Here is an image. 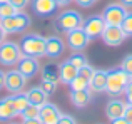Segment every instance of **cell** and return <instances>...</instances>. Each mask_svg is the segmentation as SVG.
Returning <instances> with one entry per match:
<instances>
[{
	"mask_svg": "<svg viewBox=\"0 0 132 124\" xmlns=\"http://www.w3.org/2000/svg\"><path fill=\"white\" fill-rule=\"evenodd\" d=\"M130 75L124 72L120 67H114L107 71V84H105V94L110 97H119L126 92L127 84L130 82Z\"/></svg>",
	"mask_w": 132,
	"mask_h": 124,
	"instance_id": "1",
	"label": "cell"
},
{
	"mask_svg": "<svg viewBox=\"0 0 132 124\" xmlns=\"http://www.w3.org/2000/svg\"><path fill=\"white\" fill-rule=\"evenodd\" d=\"M20 49H22L23 56L30 57H40L45 56V49H47V37H42L39 34H25L20 39Z\"/></svg>",
	"mask_w": 132,
	"mask_h": 124,
	"instance_id": "2",
	"label": "cell"
},
{
	"mask_svg": "<svg viewBox=\"0 0 132 124\" xmlns=\"http://www.w3.org/2000/svg\"><path fill=\"white\" fill-rule=\"evenodd\" d=\"M84 24V17L80 15V12L77 10H64L57 15L54 22V27L62 34H67L70 30L77 29V27H82Z\"/></svg>",
	"mask_w": 132,
	"mask_h": 124,
	"instance_id": "3",
	"label": "cell"
},
{
	"mask_svg": "<svg viewBox=\"0 0 132 124\" xmlns=\"http://www.w3.org/2000/svg\"><path fill=\"white\" fill-rule=\"evenodd\" d=\"M0 24H2L3 30H5L7 34H20V32H23V30L29 29L30 24H32V20H30V17L27 15L25 12L20 10V12H17L15 15L2 19Z\"/></svg>",
	"mask_w": 132,
	"mask_h": 124,
	"instance_id": "4",
	"label": "cell"
},
{
	"mask_svg": "<svg viewBox=\"0 0 132 124\" xmlns=\"http://www.w3.org/2000/svg\"><path fill=\"white\" fill-rule=\"evenodd\" d=\"M22 49H20V44L10 42L5 40L3 44H0V64L5 65V67H12L17 65L19 60L22 59Z\"/></svg>",
	"mask_w": 132,
	"mask_h": 124,
	"instance_id": "5",
	"label": "cell"
},
{
	"mask_svg": "<svg viewBox=\"0 0 132 124\" xmlns=\"http://www.w3.org/2000/svg\"><path fill=\"white\" fill-rule=\"evenodd\" d=\"M127 12H129V10H127L120 2L119 3L112 2V3H109V5L104 9L102 17H104V20H105L107 25H122Z\"/></svg>",
	"mask_w": 132,
	"mask_h": 124,
	"instance_id": "6",
	"label": "cell"
},
{
	"mask_svg": "<svg viewBox=\"0 0 132 124\" xmlns=\"http://www.w3.org/2000/svg\"><path fill=\"white\" fill-rule=\"evenodd\" d=\"M65 37H67V45L70 50H74V52H82V50L87 49L90 39L89 35L85 34V30L82 29V27H77V29L70 30V32L65 34Z\"/></svg>",
	"mask_w": 132,
	"mask_h": 124,
	"instance_id": "7",
	"label": "cell"
},
{
	"mask_svg": "<svg viewBox=\"0 0 132 124\" xmlns=\"http://www.w3.org/2000/svg\"><path fill=\"white\" fill-rule=\"evenodd\" d=\"M105 27H107V24L102 15H90L87 19H84V24H82V29L85 30V34L89 35L90 40L99 39L104 34Z\"/></svg>",
	"mask_w": 132,
	"mask_h": 124,
	"instance_id": "8",
	"label": "cell"
},
{
	"mask_svg": "<svg viewBox=\"0 0 132 124\" xmlns=\"http://www.w3.org/2000/svg\"><path fill=\"white\" fill-rule=\"evenodd\" d=\"M27 81L29 79L19 71V69H10L9 72H5V89L10 94H15V92H22L25 87Z\"/></svg>",
	"mask_w": 132,
	"mask_h": 124,
	"instance_id": "9",
	"label": "cell"
},
{
	"mask_svg": "<svg viewBox=\"0 0 132 124\" xmlns=\"http://www.w3.org/2000/svg\"><path fill=\"white\" fill-rule=\"evenodd\" d=\"M100 39L104 40V44L109 47H117L127 39V34L124 32V29L120 25H107L104 34L100 35Z\"/></svg>",
	"mask_w": 132,
	"mask_h": 124,
	"instance_id": "10",
	"label": "cell"
},
{
	"mask_svg": "<svg viewBox=\"0 0 132 124\" xmlns=\"http://www.w3.org/2000/svg\"><path fill=\"white\" fill-rule=\"evenodd\" d=\"M17 69H19L27 79H32L40 72V62H39L37 57L22 56V59H20L19 64H17Z\"/></svg>",
	"mask_w": 132,
	"mask_h": 124,
	"instance_id": "11",
	"label": "cell"
},
{
	"mask_svg": "<svg viewBox=\"0 0 132 124\" xmlns=\"http://www.w3.org/2000/svg\"><path fill=\"white\" fill-rule=\"evenodd\" d=\"M57 0H32V10L39 17H50L57 12Z\"/></svg>",
	"mask_w": 132,
	"mask_h": 124,
	"instance_id": "12",
	"label": "cell"
},
{
	"mask_svg": "<svg viewBox=\"0 0 132 124\" xmlns=\"http://www.w3.org/2000/svg\"><path fill=\"white\" fill-rule=\"evenodd\" d=\"M62 112L59 111V107L52 102H45V104L40 106V114L39 119L42 121V124H57L59 119H60Z\"/></svg>",
	"mask_w": 132,
	"mask_h": 124,
	"instance_id": "13",
	"label": "cell"
},
{
	"mask_svg": "<svg viewBox=\"0 0 132 124\" xmlns=\"http://www.w3.org/2000/svg\"><path fill=\"white\" fill-rule=\"evenodd\" d=\"M127 102L122 101L119 97H112L109 102L105 104V116L109 121H114L117 118H124V112H126Z\"/></svg>",
	"mask_w": 132,
	"mask_h": 124,
	"instance_id": "14",
	"label": "cell"
},
{
	"mask_svg": "<svg viewBox=\"0 0 132 124\" xmlns=\"http://www.w3.org/2000/svg\"><path fill=\"white\" fill-rule=\"evenodd\" d=\"M79 74V69L72 64L70 60H64L62 64H59V82L69 86Z\"/></svg>",
	"mask_w": 132,
	"mask_h": 124,
	"instance_id": "15",
	"label": "cell"
},
{
	"mask_svg": "<svg viewBox=\"0 0 132 124\" xmlns=\"http://www.w3.org/2000/svg\"><path fill=\"white\" fill-rule=\"evenodd\" d=\"M65 50V44L60 37L50 35L47 37V49H45V57L48 59H59Z\"/></svg>",
	"mask_w": 132,
	"mask_h": 124,
	"instance_id": "16",
	"label": "cell"
},
{
	"mask_svg": "<svg viewBox=\"0 0 132 124\" xmlns=\"http://www.w3.org/2000/svg\"><path fill=\"white\" fill-rule=\"evenodd\" d=\"M17 114L15 107H13V102H12V94L7 96V97L0 99V122H9L12 121Z\"/></svg>",
	"mask_w": 132,
	"mask_h": 124,
	"instance_id": "17",
	"label": "cell"
},
{
	"mask_svg": "<svg viewBox=\"0 0 132 124\" xmlns=\"http://www.w3.org/2000/svg\"><path fill=\"white\" fill-rule=\"evenodd\" d=\"M105 84H107V71L104 69H95L94 75L90 77L89 89L94 92H105Z\"/></svg>",
	"mask_w": 132,
	"mask_h": 124,
	"instance_id": "18",
	"label": "cell"
},
{
	"mask_svg": "<svg viewBox=\"0 0 132 124\" xmlns=\"http://www.w3.org/2000/svg\"><path fill=\"white\" fill-rule=\"evenodd\" d=\"M69 97H70V102H72L74 107L84 109V107H87V106H89L92 96H90L89 89H82V91H70Z\"/></svg>",
	"mask_w": 132,
	"mask_h": 124,
	"instance_id": "19",
	"label": "cell"
},
{
	"mask_svg": "<svg viewBox=\"0 0 132 124\" xmlns=\"http://www.w3.org/2000/svg\"><path fill=\"white\" fill-rule=\"evenodd\" d=\"M27 97H29L30 104H37V106H42L47 102V97L48 96L45 94V91L40 86H34V87H30L29 91H27Z\"/></svg>",
	"mask_w": 132,
	"mask_h": 124,
	"instance_id": "20",
	"label": "cell"
},
{
	"mask_svg": "<svg viewBox=\"0 0 132 124\" xmlns=\"http://www.w3.org/2000/svg\"><path fill=\"white\" fill-rule=\"evenodd\" d=\"M12 102H13V107H15V111H17L19 116L22 114L23 109L30 104L29 97H27V92H15V94H12Z\"/></svg>",
	"mask_w": 132,
	"mask_h": 124,
	"instance_id": "21",
	"label": "cell"
},
{
	"mask_svg": "<svg viewBox=\"0 0 132 124\" xmlns=\"http://www.w3.org/2000/svg\"><path fill=\"white\" fill-rule=\"evenodd\" d=\"M42 81H55L59 82V65L57 64H47L42 69Z\"/></svg>",
	"mask_w": 132,
	"mask_h": 124,
	"instance_id": "22",
	"label": "cell"
},
{
	"mask_svg": "<svg viewBox=\"0 0 132 124\" xmlns=\"http://www.w3.org/2000/svg\"><path fill=\"white\" fill-rule=\"evenodd\" d=\"M89 82H90L89 79H85L84 75L77 74V77L69 84V87H70V91H82V89H89Z\"/></svg>",
	"mask_w": 132,
	"mask_h": 124,
	"instance_id": "23",
	"label": "cell"
},
{
	"mask_svg": "<svg viewBox=\"0 0 132 124\" xmlns=\"http://www.w3.org/2000/svg\"><path fill=\"white\" fill-rule=\"evenodd\" d=\"M39 114H40V106L29 104L25 109H23V112L20 114V118L22 119H32V118H39Z\"/></svg>",
	"mask_w": 132,
	"mask_h": 124,
	"instance_id": "24",
	"label": "cell"
},
{
	"mask_svg": "<svg viewBox=\"0 0 132 124\" xmlns=\"http://www.w3.org/2000/svg\"><path fill=\"white\" fill-rule=\"evenodd\" d=\"M17 12H20V10H17L15 7H13L12 3H10V2L0 3V20H2V19H7V17L15 15Z\"/></svg>",
	"mask_w": 132,
	"mask_h": 124,
	"instance_id": "25",
	"label": "cell"
},
{
	"mask_svg": "<svg viewBox=\"0 0 132 124\" xmlns=\"http://www.w3.org/2000/svg\"><path fill=\"white\" fill-rule=\"evenodd\" d=\"M69 60H70L77 69H80V67H84L85 64H89V59L85 57L84 52H74L70 57H69Z\"/></svg>",
	"mask_w": 132,
	"mask_h": 124,
	"instance_id": "26",
	"label": "cell"
},
{
	"mask_svg": "<svg viewBox=\"0 0 132 124\" xmlns=\"http://www.w3.org/2000/svg\"><path fill=\"white\" fill-rule=\"evenodd\" d=\"M40 87L45 91V94H47V96H52L55 91H57V82H55V81H42Z\"/></svg>",
	"mask_w": 132,
	"mask_h": 124,
	"instance_id": "27",
	"label": "cell"
},
{
	"mask_svg": "<svg viewBox=\"0 0 132 124\" xmlns=\"http://www.w3.org/2000/svg\"><path fill=\"white\" fill-rule=\"evenodd\" d=\"M120 69H122L124 72H127V74L132 77V54H127V56L122 59V62H120Z\"/></svg>",
	"mask_w": 132,
	"mask_h": 124,
	"instance_id": "28",
	"label": "cell"
},
{
	"mask_svg": "<svg viewBox=\"0 0 132 124\" xmlns=\"http://www.w3.org/2000/svg\"><path fill=\"white\" fill-rule=\"evenodd\" d=\"M124 29V32L127 34V37H132V12H127L126 19H124L122 25H120Z\"/></svg>",
	"mask_w": 132,
	"mask_h": 124,
	"instance_id": "29",
	"label": "cell"
},
{
	"mask_svg": "<svg viewBox=\"0 0 132 124\" xmlns=\"http://www.w3.org/2000/svg\"><path fill=\"white\" fill-rule=\"evenodd\" d=\"M94 72H95V69H94L90 64H85L84 67H80V69H79V74H80V75H84V77H85V79H89V81H90V77L94 75Z\"/></svg>",
	"mask_w": 132,
	"mask_h": 124,
	"instance_id": "30",
	"label": "cell"
},
{
	"mask_svg": "<svg viewBox=\"0 0 132 124\" xmlns=\"http://www.w3.org/2000/svg\"><path fill=\"white\" fill-rule=\"evenodd\" d=\"M57 124H77V121H75V118L70 116V114H62Z\"/></svg>",
	"mask_w": 132,
	"mask_h": 124,
	"instance_id": "31",
	"label": "cell"
},
{
	"mask_svg": "<svg viewBox=\"0 0 132 124\" xmlns=\"http://www.w3.org/2000/svg\"><path fill=\"white\" fill-rule=\"evenodd\" d=\"M10 3H12L17 10H23L30 3V0H10Z\"/></svg>",
	"mask_w": 132,
	"mask_h": 124,
	"instance_id": "32",
	"label": "cell"
},
{
	"mask_svg": "<svg viewBox=\"0 0 132 124\" xmlns=\"http://www.w3.org/2000/svg\"><path fill=\"white\" fill-rule=\"evenodd\" d=\"M124 96H126V102H127V104H132V79H130V82H129V84H127Z\"/></svg>",
	"mask_w": 132,
	"mask_h": 124,
	"instance_id": "33",
	"label": "cell"
},
{
	"mask_svg": "<svg viewBox=\"0 0 132 124\" xmlns=\"http://www.w3.org/2000/svg\"><path fill=\"white\" fill-rule=\"evenodd\" d=\"M74 2L77 3L79 7H82V9H89V7H92L97 0H74Z\"/></svg>",
	"mask_w": 132,
	"mask_h": 124,
	"instance_id": "34",
	"label": "cell"
},
{
	"mask_svg": "<svg viewBox=\"0 0 132 124\" xmlns=\"http://www.w3.org/2000/svg\"><path fill=\"white\" fill-rule=\"evenodd\" d=\"M124 118L127 119V122H129V124H132V104H127L126 112H124Z\"/></svg>",
	"mask_w": 132,
	"mask_h": 124,
	"instance_id": "35",
	"label": "cell"
},
{
	"mask_svg": "<svg viewBox=\"0 0 132 124\" xmlns=\"http://www.w3.org/2000/svg\"><path fill=\"white\" fill-rule=\"evenodd\" d=\"M22 124H42V121L39 118H32V119H23Z\"/></svg>",
	"mask_w": 132,
	"mask_h": 124,
	"instance_id": "36",
	"label": "cell"
},
{
	"mask_svg": "<svg viewBox=\"0 0 132 124\" xmlns=\"http://www.w3.org/2000/svg\"><path fill=\"white\" fill-rule=\"evenodd\" d=\"M5 87V72L0 71V91Z\"/></svg>",
	"mask_w": 132,
	"mask_h": 124,
	"instance_id": "37",
	"label": "cell"
},
{
	"mask_svg": "<svg viewBox=\"0 0 132 124\" xmlns=\"http://www.w3.org/2000/svg\"><path fill=\"white\" fill-rule=\"evenodd\" d=\"M110 124H129V122H127L126 118H117V119H114V121H110Z\"/></svg>",
	"mask_w": 132,
	"mask_h": 124,
	"instance_id": "38",
	"label": "cell"
},
{
	"mask_svg": "<svg viewBox=\"0 0 132 124\" xmlns=\"http://www.w3.org/2000/svg\"><path fill=\"white\" fill-rule=\"evenodd\" d=\"M5 37H7V32L3 30L2 24H0V44H3V42H5Z\"/></svg>",
	"mask_w": 132,
	"mask_h": 124,
	"instance_id": "39",
	"label": "cell"
},
{
	"mask_svg": "<svg viewBox=\"0 0 132 124\" xmlns=\"http://www.w3.org/2000/svg\"><path fill=\"white\" fill-rule=\"evenodd\" d=\"M72 2H74V0H57L59 7H67V5H70Z\"/></svg>",
	"mask_w": 132,
	"mask_h": 124,
	"instance_id": "40",
	"label": "cell"
},
{
	"mask_svg": "<svg viewBox=\"0 0 132 124\" xmlns=\"http://www.w3.org/2000/svg\"><path fill=\"white\" fill-rule=\"evenodd\" d=\"M120 3H122L126 9H132V0H120Z\"/></svg>",
	"mask_w": 132,
	"mask_h": 124,
	"instance_id": "41",
	"label": "cell"
},
{
	"mask_svg": "<svg viewBox=\"0 0 132 124\" xmlns=\"http://www.w3.org/2000/svg\"><path fill=\"white\" fill-rule=\"evenodd\" d=\"M5 2H10V0H0V3H5Z\"/></svg>",
	"mask_w": 132,
	"mask_h": 124,
	"instance_id": "42",
	"label": "cell"
},
{
	"mask_svg": "<svg viewBox=\"0 0 132 124\" xmlns=\"http://www.w3.org/2000/svg\"><path fill=\"white\" fill-rule=\"evenodd\" d=\"M7 124H17V122H10V121H9V122H7Z\"/></svg>",
	"mask_w": 132,
	"mask_h": 124,
	"instance_id": "43",
	"label": "cell"
}]
</instances>
